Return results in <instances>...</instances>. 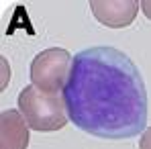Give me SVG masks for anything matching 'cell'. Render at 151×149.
<instances>
[{
	"instance_id": "obj_5",
	"label": "cell",
	"mask_w": 151,
	"mask_h": 149,
	"mask_svg": "<svg viewBox=\"0 0 151 149\" xmlns=\"http://www.w3.org/2000/svg\"><path fill=\"white\" fill-rule=\"evenodd\" d=\"M29 125L21 110L8 108L0 112V149H27Z\"/></svg>"
},
{
	"instance_id": "obj_2",
	"label": "cell",
	"mask_w": 151,
	"mask_h": 149,
	"mask_svg": "<svg viewBox=\"0 0 151 149\" xmlns=\"http://www.w3.org/2000/svg\"><path fill=\"white\" fill-rule=\"evenodd\" d=\"M19 110L33 131H59L68 125V110L63 100L41 92L37 86H25L19 94Z\"/></svg>"
},
{
	"instance_id": "obj_3",
	"label": "cell",
	"mask_w": 151,
	"mask_h": 149,
	"mask_svg": "<svg viewBox=\"0 0 151 149\" xmlns=\"http://www.w3.org/2000/svg\"><path fill=\"white\" fill-rule=\"evenodd\" d=\"M72 55L61 47H51L35 55L31 63V84L37 86L41 92L57 96L63 92L65 82L72 72Z\"/></svg>"
},
{
	"instance_id": "obj_8",
	"label": "cell",
	"mask_w": 151,
	"mask_h": 149,
	"mask_svg": "<svg viewBox=\"0 0 151 149\" xmlns=\"http://www.w3.org/2000/svg\"><path fill=\"white\" fill-rule=\"evenodd\" d=\"M141 10L145 12V17L151 21V0H141Z\"/></svg>"
},
{
	"instance_id": "obj_7",
	"label": "cell",
	"mask_w": 151,
	"mask_h": 149,
	"mask_svg": "<svg viewBox=\"0 0 151 149\" xmlns=\"http://www.w3.org/2000/svg\"><path fill=\"white\" fill-rule=\"evenodd\" d=\"M8 78H10V68H8L6 59H2V84H0V90H4V88H6Z\"/></svg>"
},
{
	"instance_id": "obj_4",
	"label": "cell",
	"mask_w": 151,
	"mask_h": 149,
	"mask_svg": "<svg viewBox=\"0 0 151 149\" xmlns=\"http://www.w3.org/2000/svg\"><path fill=\"white\" fill-rule=\"evenodd\" d=\"M141 2L137 0H92L90 10L96 17V21L110 29H125L129 27L137 12Z\"/></svg>"
},
{
	"instance_id": "obj_1",
	"label": "cell",
	"mask_w": 151,
	"mask_h": 149,
	"mask_svg": "<svg viewBox=\"0 0 151 149\" xmlns=\"http://www.w3.org/2000/svg\"><path fill=\"white\" fill-rule=\"evenodd\" d=\"M61 100L68 119L100 139H131L147 125L145 82L127 53L108 45L74 55Z\"/></svg>"
},
{
	"instance_id": "obj_6",
	"label": "cell",
	"mask_w": 151,
	"mask_h": 149,
	"mask_svg": "<svg viewBox=\"0 0 151 149\" xmlns=\"http://www.w3.org/2000/svg\"><path fill=\"white\" fill-rule=\"evenodd\" d=\"M139 149H151V127L141 133V137H139Z\"/></svg>"
}]
</instances>
